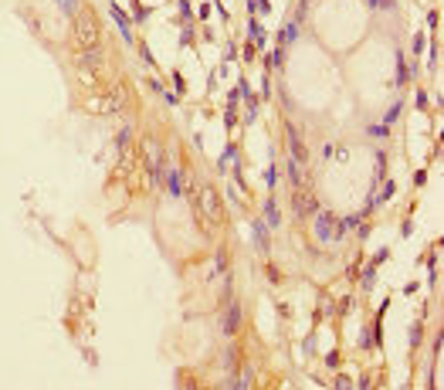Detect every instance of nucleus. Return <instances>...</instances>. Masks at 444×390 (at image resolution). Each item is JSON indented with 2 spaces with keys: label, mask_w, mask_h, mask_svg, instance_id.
<instances>
[{
  "label": "nucleus",
  "mask_w": 444,
  "mask_h": 390,
  "mask_svg": "<svg viewBox=\"0 0 444 390\" xmlns=\"http://www.w3.org/2000/svg\"><path fill=\"white\" fill-rule=\"evenodd\" d=\"M75 41L82 48H95V41H98V24H95V17L88 10L85 14H82V10L75 14Z\"/></svg>",
  "instance_id": "1"
},
{
  "label": "nucleus",
  "mask_w": 444,
  "mask_h": 390,
  "mask_svg": "<svg viewBox=\"0 0 444 390\" xmlns=\"http://www.w3.org/2000/svg\"><path fill=\"white\" fill-rule=\"evenodd\" d=\"M58 7L65 10V14H71V17H75V14H78V0H58Z\"/></svg>",
  "instance_id": "8"
},
{
  "label": "nucleus",
  "mask_w": 444,
  "mask_h": 390,
  "mask_svg": "<svg viewBox=\"0 0 444 390\" xmlns=\"http://www.w3.org/2000/svg\"><path fill=\"white\" fill-rule=\"evenodd\" d=\"M109 10H112L115 24H119V34H122L126 41H133V28H129V17H126V14H122V10H119V7H115V4H112V7H109Z\"/></svg>",
  "instance_id": "4"
},
{
  "label": "nucleus",
  "mask_w": 444,
  "mask_h": 390,
  "mask_svg": "<svg viewBox=\"0 0 444 390\" xmlns=\"http://www.w3.org/2000/svg\"><path fill=\"white\" fill-rule=\"evenodd\" d=\"M265 221L272 224V228H278V224H282V214H278V207H275V204H268V207H265Z\"/></svg>",
  "instance_id": "7"
},
{
  "label": "nucleus",
  "mask_w": 444,
  "mask_h": 390,
  "mask_svg": "<svg viewBox=\"0 0 444 390\" xmlns=\"http://www.w3.org/2000/svg\"><path fill=\"white\" fill-rule=\"evenodd\" d=\"M251 34H255V41H261V38H265V31H261V24H255V20H251Z\"/></svg>",
  "instance_id": "10"
},
{
  "label": "nucleus",
  "mask_w": 444,
  "mask_h": 390,
  "mask_svg": "<svg viewBox=\"0 0 444 390\" xmlns=\"http://www.w3.org/2000/svg\"><path fill=\"white\" fill-rule=\"evenodd\" d=\"M200 204H204V214H207L210 221H217V193L210 190V187L200 190Z\"/></svg>",
  "instance_id": "3"
},
{
  "label": "nucleus",
  "mask_w": 444,
  "mask_h": 390,
  "mask_svg": "<svg viewBox=\"0 0 444 390\" xmlns=\"http://www.w3.org/2000/svg\"><path fill=\"white\" fill-rule=\"evenodd\" d=\"M332 234H336V217H332L329 210H319V214H315V238L326 245Z\"/></svg>",
  "instance_id": "2"
},
{
  "label": "nucleus",
  "mask_w": 444,
  "mask_h": 390,
  "mask_svg": "<svg viewBox=\"0 0 444 390\" xmlns=\"http://www.w3.org/2000/svg\"><path fill=\"white\" fill-rule=\"evenodd\" d=\"M237 323H241V312H237V305H231V312H227V319H224V333L234 336L237 333Z\"/></svg>",
  "instance_id": "6"
},
{
  "label": "nucleus",
  "mask_w": 444,
  "mask_h": 390,
  "mask_svg": "<svg viewBox=\"0 0 444 390\" xmlns=\"http://www.w3.org/2000/svg\"><path fill=\"white\" fill-rule=\"evenodd\" d=\"M166 187H170V193H173V197H180V193H183V183H180L177 166H170V170H166Z\"/></svg>",
  "instance_id": "5"
},
{
  "label": "nucleus",
  "mask_w": 444,
  "mask_h": 390,
  "mask_svg": "<svg viewBox=\"0 0 444 390\" xmlns=\"http://www.w3.org/2000/svg\"><path fill=\"white\" fill-rule=\"evenodd\" d=\"M288 173H292V180H295V183L302 180V173H299V156H292V163H288Z\"/></svg>",
  "instance_id": "9"
}]
</instances>
